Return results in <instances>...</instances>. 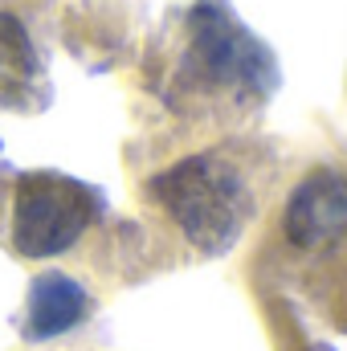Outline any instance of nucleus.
Here are the masks:
<instances>
[{
    "mask_svg": "<svg viewBox=\"0 0 347 351\" xmlns=\"http://www.w3.org/2000/svg\"><path fill=\"white\" fill-rule=\"evenodd\" d=\"M94 221V192L70 176H25L12 204V245L25 258L66 254Z\"/></svg>",
    "mask_w": 347,
    "mask_h": 351,
    "instance_id": "f03ea898",
    "label": "nucleus"
},
{
    "mask_svg": "<svg viewBox=\"0 0 347 351\" xmlns=\"http://www.w3.org/2000/svg\"><path fill=\"white\" fill-rule=\"evenodd\" d=\"M192 49L208 78L221 86L246 90V94H270L278 82L274 58L258 37H250L225 8L200 4L192 12Z\"/></svg>",
    "mask_w": 347,
    "mask_h": 351,
    "instance_id": "7ed1b4c3",
    "label": "nucleus"
},
{
    "mask_svg": "<svg viewBox=\"0 0 347 351\" xmlns=\"http://www.w3.org/2000/svg\"><path fill=\"white\" fill-rule=\"evenodd\" d=\"M86 315V290L49 269L33 282V294H29V335L33 339H53V335H66L70 327H78V319Z\"/></svg>",
    "mask_w": 347,
    "mask_h": 351,
    "instance_id": "423d86ee",
    "label": "nucleus"
},
{
    "mask_svg": "<svg viewBox=\"0 0 347 351\" xmlns=\"http://www.w3.org/2000/svg\"><path fill=\"white\" fill-rule=\"evenodd\" d=\"M311 351H331V348H323V343H319V348H311Z\"/></svg>",
    "mask_w": 347,
    "mask_h": 351,
    "instance_id": "0eeeda50",
    "label": "nucleus"
},
{
    "mask_svg": "<svg viewBox=\"0 0 347 351\" xmlns=\"http://www.w3.org/2000/svg\"><path fill=\"white\" fill-rule=\"evenodd\" d=\"M282 229L298 250H323L339 241L347 233V176L311 172L290 192Z\"/></svg>",
    "mask_w": 347,
    "mask_h": 351,
    "instance_id": "20e7f679",
    "label": "nucleus"
},
{
    "mask_svg": "<svg viewBox=\"0 0 347 351\" xmlns=\"http://www.w3.org/2000/svg\"><path fill=\"white\" fill-rule=\"evenodd\" d=\"M152 192L172 213L184 237L204 254H229L254 213L241 172L221 156H192L156 176Z\"/></svg>",
    "mask_w": 347,
    "mask_h": 351,
    "instance_id": "f257e3e1",
    "label": "nucleus"
},
{
    "mask_svg": "<svg viewBox=\"0 0 347 351\" xmlns=\"http://www.w3.org/2000/svg\"><path fill=\"white\" fill-rule=\"evenodd\" d=\"M41 94V62L12 12H0V106H33Z\"/></svg>",
    "mask_w": 347,
    "mask_h": 351,
    "instance_id": "39448f33",
    "label": "nucleus"
}]
</instances>
